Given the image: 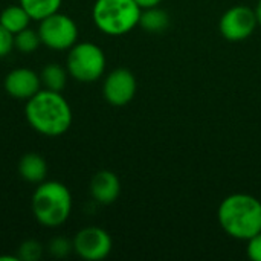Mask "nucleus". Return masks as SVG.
<instances>
[{
  "mask_svg": "<svg viewBox=\"0 0 261 261\" xmlns=\"http://www.w3.org/2000/svg\"><path fill=\"white\" fill-rule=\"evenodd\" d=\"M248 257L252 261H261V232L248 240Z\"/></svg>",
  "mask_w": 261,
  "mask_h": 261,
  "instance_id": "21",
  "label": "nucleus"
},
{
  "mask_svg": "<svg viewBox=\"0 0 261 261\" xmlns=\"http://www.w3.org/2000/svg\"><path fill=\"white\" fill-rule=\"evenodd\" d=\"M136 89L138 83L135 75L125 67H118L106 76L102 95L110 106L124 107L135 98Z\"/></svg>",
  "mask_w": 261,
  "mask_h": 261,
  "instance_id": "9",
  "label": "nucleus"
},
{
  "mask_svg": "<svg viewBox=\"0 0 261 261\" xmlns=\"http://www.w3.org/2000/svg\"><path fill=\"white\" fill-rule=\"evenodd\" d=\"M217 219L228 236L248 242L261 232V202L249 194H231L222 200Z\"/></svg>",
  "mask_w": 261,
  "mask_h": 261,
  "instance_id": "2",
  "label": "nucleus"
},
{
  "mask_svg": "<svg viewBox=\"0 0 261 261\" xmlns=\"http://www.w3.org/2000/svg\"><path fill=\"white\" fill-rule=\"evenodd\" d=\"M106 54L92 41H76L66 58V69L69 76L78 83H95L106 72Z\"/></svg>",
  "mask_w": 261,
  "mask_h": 261,
  "instance_id": "5",
  "label": "nucleus"
},
{
  "mask_svg": "<svg viewBox=\"0 0 261 261\" xmlns=\"http://www.w3.org/2000/svg\"><path fill=\"white\" fill-rule=\"evenodd\" d=\"M31 17L29 14L24 11V8L17 3V5H9L6 6L2 12H0V24L8 29L11 34H17L26 28H29L31 23Z\"/></svg>",
  "mask_w": 261,
  "mask_h": 261,
  "instance_id": "13",
  "label": "nucleus"
},
{
  "mask_svg": "<svg viewBox=\"0 0 261 261\" xmlns=\"http://www.w3.org/2000/svg\"><path fill=\"white\" fill-rule=\"evenodd\" d=\"M14 49V34L0 24V58L8 57Z\"/></svg>",
  "mask_w": 261,
  "mask_h": 261,
  "instance_id": "20",
  "label": "nucleus"
},
{
  "mask_svg": "<svg viewBox=\"0 0 261 261\" xmlns=\"http://www.w3.org/2000/svg\"><path fill=\"white\" fill-rule=\"evenodd\" d=\"M18 3L24 8V11L32 20L40 21L58 12L63 5V0H18Z\"/></svg>",
  "mask_w": 261,
  "mask_h": 261,
  "instance_id": "16",
  "label": "nucleus"
},
{
  "mask_svg": "<svg viewBox=\"0 0 261 261\" xmlns=\"http://www.w3.org/2000/svg\"><path fill=\"white\" fill-rule=\"evenodd\" d=\"M41 44L38 31H34L31 28H26L14 35V49H17L21 54H32L35 52Z\"/></svg>",
  "mask_w": 261,
  "mask_h": 261,
  "instance_id": "17",
  "label": "nucleus"
},
{
  "mask_svg": "<svg viewBox=\"0 0 261 261\" xmlns=\"http://www.w3.org/2000/svg\"><path fill=\"white\" fill-rule=\"evenodd\" d=\"M139 24L144 31L151 32V34H161L164 32L168 24H170V17L168 12L154 6V8H147L141 11L139 17Z\"/></svg>",
  "mask_w": 261,
  "mask_h": 261,
  "instance_id": "14",
  "label": "nucleus"
},
{
  "mask_svg": "<svg viewBox=\"0 0 261 261\" xmlns=\"http://www.w3.org/2000/svg\"><path fill=\"white\" fill-rule=\"evenodd\" d=\"M254 11H255V15H257V21H258V24L261 26V0H258L257 8H255Z\"/></svg>",
  "mask_w": 261,
  "mask_h": 261,
  "instance_id": "23",
  "label": "nucleus"
},
{
  "mask_svg": "<svg viewBox=\"0 0 261 261\" xmlns=\"http://www.w3.org/2000/svg\"><path fill=\"white\" fill-rule=\"evenodd\" d=\"M73 252L87 261H99L107 258L112 252L113 242L110 234L98 226H87L80 229L73 240Z\"/></svg>",
  "mask_w": 261,
  "mask_h": 261,
  "instance_id": "7",
  "label": "nucleus"
},
{
  "mask_svg": "<svg viewBox=\"0 0 261 261\" xmlns=\"http://www.w3.org/2000/svg\"><path fill=\"white\" fill-rule=\"evenodd\" d=\"M141 11L135 0H96L92 8V18L102 34L121 37L139 24Z\"/></svg>",
  "mask_w": 261,
  "mask_h": 261,
  "instance_id": "4",
  "label": "nucleus"
},
{
  "mask_svg": "<svg viewBox=\"0 0 261 261\" xmlns=\"http://www.w3.org/2000/svg\"><path fill=\"white\" fill-rule=\"evenodd\" d=\"M47 251L54 258H66L73 252V243L72 240L66 239V237H55L49 242L47 245Z\"/></svg>",
  "mask_w": 261,
  "mask_h": 261,
  "instance_id": "19",
  "label": "nucleus"
},
{
  "mask_svg": "<svg viewBox=\"0 0 261 261\" xmlns=\"http://www.w3.org/2000/svg\"><path fill=\"white\" fill-rule=\"evenodd\" d=\"M24 115L28 124L37 133L47 138H58L64 135L73 121L72 107L61 92L49 89L38 90L26 101Z\"/></svg>",
  "mask_w": 261,
  "mask_h": 261,
  "instance_id": "1",
  "label": "nucleus"
},
{
  "mask_svg": "<svg viewBox=\"0 0 261 261\" xmlns=\"http://www.w3.org/2000/svg\"><path fill=\"white\" fill-rule=\"evenodd\" d=\"M3 87L9 96L21 101H28L43 89L40 73L28 67H17L8 72L3 81Z\"/></svg>",
  "mask_w": 261,
  "mask_h": 261,
  "instance_id": "10",
  "label": "nucleus"
},
{
  "mask_svg": "<svg viewBox=\"0 0 261 261\" xmlns=\"http://www.w3.org/2000/svg\"><path fill=\"white\" fill-rule=\"evenodd\" d=\"M18 174L28 184H41L47 176V164L38 153H26L18 161Z\"/></svg>",
  "mask_w": 261,
  "mask_h": 261,
  "instance_id": "12",
  "label": "nucleus"
},
{
  "mask_svg": "<svg viewBox=\"0 0 261 261\" xmlns=\"http://www.w3.org/2000/svg\"><path fill=\"white\" fill-rule=\"evenodd\" d=\"M258 26L255 11L246 5H237L223 12L219 31L228 41H243L249 38Z\"/></svg>",
  "mask_w": 261,
  "mask_h": 261,
  "instance_id": "8",
  "label": "nucleus"
},
{
  "mask_svg": "<svg viewBox=\"0 0 261 261\" xmlns=\"http://www.w3.org/2000/svg\"><path fill=\"white\" fill-rule=\"evenodd\" d=\"M67 78H69L67 69L58 63L46 64L40 72V80H41L43 89H49L54 92H61L66 87Z\"/></svg>",
  "mask_w": 261,
  "mask_h": 261,
  "instance_id": "15",
  "label": "nucleus"
},
{
  "mask_svg": "<svg viewBox=\"0 0 261 261\" xmlns=\"http://www.w3.org/2000/svg\"><path fill=\"white\" fill-rule=\"evenodd\" d=\"M17 257L20 261H38L43 257V245L37 240H24L18 249Z\"/></svg>",
  "mask_w": 261,
  "mask_h": 261,
  "instance_id": "18",
  "label": "nucleus"
},
{
  "mask_svg": "<svg viewBox=\"0 0 261 261\" xmlns=\"http://www.w3.org/2000/svg\"><path fill=\"white\" fill-rule=\"evenodd\" d=\"M121 194L119 177L109 170L98 171L90 180V196L101 205H112Z\"/></svg>",
  "mask_w": 261,
  "mask_h": 261,
  "instance_id": "11",
  "label": "nucleus"
},
{
  "mask_svg": "<svg viewBox=\"0 0 261 261\" xmlns=\"http://www.w3.org/2000/svg\"><path fill=\"white\" fill-rule=\"evenodd\" d=\"M41 44L52 50H69L78 41V26L75 20L63 12H55L38 21Z\"/></svg>",
  "mask_w": 261,
  "mask_h": 261,
  "instance_id": "6",
  "label": "nucleus"
},
{
  "mask_svg": "<svg viewBox=\"0 0 261 261\" xmlns=\"http://www.w3.org/2000/svg\"><path fill=\"white\" fill-rule=\"evenodd\" d=\"M138 3V6L141 9H147V8H154V6H159V3L162 0H135Z\"/></svg>",
  "mask_w": 261,
  "mask_h": 261,
  "instance_id": "22",
  "label": "nucleus"
},
{
  "mask_svg": "<svg viewBox=\"0 0 261 261\" xmlns=\"http://www.w3.org/2000/svg\"><path fill=\"white\" fill-rule=\"evenodd\" d=\"M32 214L44 228L63 226L72 213V194L69 188L58 180H43L37 185L32 200Z\"/></svg>",
  "mask_w": 261,
  "mask_h": 261,
  "instance_id": "3",
  "label": "nucleus"
}]
</instances>
